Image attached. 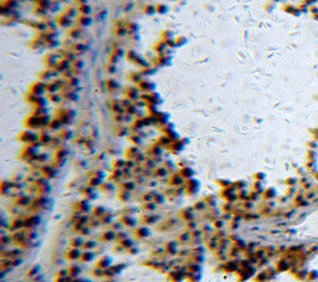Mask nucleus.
Instances as JSON below:
<instances>
[{"mask_svg":"<svg viewBox=\"0 0 318 282\" xmlns=\"http://www.w3.org/2000/svg\"><path fill=\"white\" fill-rule=\"evenodd\" d=\"M206 208H208V204L205 203V200H200V201H196L195 205H194V209L196 211H204Z\"/></svg>","mask_w":318,"mask_h":282,"instance_id":"27","label":"nucleus"},{"mask_svg":"<svg viewBox=\"0 0 318 282\" xmlns=\"http://www.w3.org/2000/svg\"><path fill=\"white\" fill-rule=\"evenodd\" d=\"M159 220V216L153 214V213H147L142 216V221L143 224H147V225H152V224H155L157 221Z\"/></svg>","mask_w":318,"mask_h":282,"instance_id":"9","label":"nucleus"},{"mask_svg":"<svg viewBox=\"0 0 318 282\" xmlns=\"http://www.w3.org/2000/svg\"><path fill=\"white\" fill-rule=\"evenodd\" d=\"M222 271L225 272H237V270L240 269V263H238V260L231 259L229 261H225L221 266Z\"/></svg>","mask_w":318,"mask_h":282,"instance_id":"1","label":"nucleus"},{"mask_svg":"<svg viewBox=\"0 0 318 282\" xmlns=\"http://www.w3.org/2000/svg\"><path fill=\"white\" fill-rule=\"evenodd\" d=\"M124 269H125V265H123V263H119V265H112L111 267H108V269L104 271V276H106L107 278H112V277H115L116 275L121 273L122 270H124Z\"/></svg>","mask_w":318,"mask_h":282,"instance_id":"2","label":"nucleus"},{"mask_svg":"<svg viewBox=\"0 0 318 282\" xmlns=\"http://www.w3.org/2000/svg\"><path fill=\"white\" fill-rule=\"evenodd\" d=\"M93 259H94V254L92 251H90V250H85L80 260L82 262H90V261H93Z\"/></svg>","mask_w":318,"mask_h":282,"instance_id":"16","label":"nucleus"},{"mask_svg":"<svg viewBox=\"0 0 318 282\" xmlns=\"http://www.w3.org/2000/svg\"><path fill=\"white\" fill-rule=\"evenodd\" d=\"M77 210V213H81V214H86L90 211L91 209V205L88 204V200H82L81 203H77V205L75 208Z\"/></svg>","mask_w":318,"mask_h":282,"instance_id":"12","label":"nucleus"},{"mask_svg":"<svg viewBox=\"0 0 318 282\" xmlns=\"http://www.w3.org/2000/svg\"><path fill=\"white\" fill-rule=\"evenodd\" d=\"M116 238H117V232H116L115 230H112V229L106 230V231L101 235V240H102V241H112V240H115Z\"/></svg>","mask_w":318,"mask_h":282,"instance_id":"14","label":"nucleus"},{"mask_svg":"<svg viewBox=\"0 0 318 282\" xmlns=\"http://www.w3.org/2000/svg\"><path fill=\"white\" fill-rule=\"evenodd\" d=\"M83 244H85V241L80 238V236H76V238H72L71 240H70V245H71V247H76V249H81L82 246H83Z\"/></svg>","mask_w":318,"mask_h":282,"instance_id":"17","label":"nucleus"},{"mask_svg":"<svg viewBox=\"0 0 318 282\" xmlns=\"http://www.w3.org/2000/svg\"><path fill=\"white\" fill-rule=\"evenodd\" d=\"M186 229L189 230V231H194V230H196L198 229V224L193 220V221H189V223H186Z\"/></svg>","mask_w":318,"mask_h":282,"instance_id":"37","label":"nucleus"},{"mask_svg":"<svg viewBox=\"0 0 318 282\" xmlns=\"http://www.w3.org/2000/svg\"><path fill=\"white\" fill-rule=\"evenodd\" d=\"M213 226H214L215 229H217V230H221L222 227L225 226V221L222 220V219H216V220L213 221Z\"/></svg>","mask_w":318,"mask_h":282,"instance_id":"33","label":"nucleus"},{"mask_svg":"<svg viewBox=\"0 0 318 282\" xmlns=\"http://www.w3.org/2000/svg\"><path fill=\"white\" fill-rule=\"evenodd\" d=\"M134 188H136V184H134L133 182H125V183L122 184V189H123V190H127V192L134 190Z\"/></svg>","mask_w":318,"mask_h":282,"instance_id":"30","label":"nucleus"},{"mask_svg":"<svg viewBox=\"0 0 318 282\" xmlns=\"http://www.w3.org/2000/svg\"><path fill=\"white\" fill-rule=\"evenodd\" d=\"M142 209L144 210L146 213H153L157 209V204L154 201H148V203H143Z\"/></svg>","mask_w":318,"mask_h":282,"instance_id":"18","label":"nucleus"},{"mask_svg":"<svg viewBox=\"0 0 318 282\" xmlns=\"http://www.w3.org/2000/svg\"><path fill=\"white\" fill-rule=\"evenodd\" d=\"M153 201L157 205H159V204H163V203L165 201V196H164L163 194L154 193V195H153Z\"/></svg>","mask_w":318,"mask_h":282,"instance_id":"25","label":"nucleus"},{"mask_svg":"<svg viewBox=\"0 0 318 282\" xmlns=\"http://www.w3.org/2000/svg\"><path fill=\"white\" fill-rule=\"evenodd\" d=\"M112 219H113V216L112 215H109L108 213H106L102 217H101V223H102V225H107V224H111L112 223Z\"/></svg>","mask_w":318,"mask_h":282,"instance_id":"31","label":"nucleus"},{"mask_svg":"<svg viewBox=\"0 0 318 282\" xmlns=\"http://www.w3.org/2000/svg\"><path fill=\"white\" fill-rule=\"evenodd\" d=\"M184 183V178L180 175V174H177V175H173L170 178V184L174 185V186H179Z\"/></svg>","mask_w":318,"mask_h":282,"instance_id":"21","label":"nucleus"},{"mask_svg":"<svg viewBox=\"0 0 318 282\" xmlns=\"http://www.w3.org/2000/svg\"><path fill=\"white\" fill-rule=\"evenodd\" d=\"M199 188H200V185H199V183L196 180H189L185 184V192L188 194H190V195H194L199 190Z\"/></svg>","mask_w":318,"mask_h":282,"instance_id":"7","label":"nucleus"},{"mask_svg":"<svg viewBox=\"0 0 318 282\" xmlns=\"http://www.w3.org/2000/svg\"><path fill=\"white\" fill-rule=\"evenodd\" d=\"M190 260H192L194 263H201L204 262L205 257H204V254H194V252H190Z\"/></svg>","mask_w":318,"mask_h":282,"instance_id":"20","label":"nucleus"},{"mask_svg":"<svg viewBox=\"0 0 318 282\" xmlns=\"http://www.w3.org/2000/svg\"><path fill=\"white\" fill-rule=\"evenodd\" d=\"M106 213L107 211H106L104 206H96V208H93V210H92V216H96V217L101 219Z\"/></svg>","mask_w":318,"mask_h":282,"instance_id":"19","label":"nucleus"},{"mask_svg":"<svg viewBox=\"0 0 318 282\" xmlns=\"http://www.w3.org/2000/svg\"><path fill=\"white\" fill-rule=\"evenodd\" d=\"M237 196H238V199L242 200V201H247V200L250 199V194H247V193L244 192V190H240V192H238Z\"/></svg>","mask_w":318,"mask_h":282,"instance_id":"36","label":"nucleus"},{"mask_svg":"<svg viewBox=\"0 0 318 282\" xmlns=\"http://www.w3.org/2000/svg\"><path fill=\"white\" fill-rule=\"evenodd\" d=\"M121 223L123 224V226L125 227H133L137 224V220L132 216V215H122L121 217Z\"/></svg>","mask_w":318,"mask_h":282,"instance_id":"11","label":"nucleus"},{"mask_svg":"<svg viewBox=\"0 0 318 282\" xmlns=\"http://www.w3.org/2000/svg\"><path fill=\"white\" fill-rule=\"evenodd\" d=\"M30 199L27 198V196H19L16 200H15V205H18V206H26V205H29L30 204Z\"/></svg>","mask_w":318,"mask_h":282,"instance_id":"23","label":"nucleus"},{"mask_svg":"<svg viewBox=\"0 0 318 282\" xmlns=\"http://www.w3.org/2000/svg\"><path fill=\"white\" fill-rule=\"evenodd\" d=\"M90 232H91V227H90L88 225H87V226H85V227H83V229H82L81 231H80V234H82V235H85V236H86V235H88Z\"/></svg>","mask_w":318,"mask_h":282,"instance_id":"42","label":"nucleus"},{"mask_svg":"<svg viewBox=\"0 0 318 282\" xmlns=\"http://www.w3.org/2000/svg\"><path fill=\"white\" fill-rule=\"evenodd\" d=\"M73 282H86V281H83V280H76V278H75Z\"/></svg>","mask_w":318,"mask_h":282,"instance_id":"44","label":"nucleus"},{"mask_svg":"<svg viewBox=\"0 0 318 282\" xmlns=\"http://www.w3.org/2000/svg\"><path fill=\"white\" fill-rule=\"evenodd\" d=\"M204 200H205L206 204H208L209 209H210V208H216V196H214V195H208Z\"/></svg>","mask_w":318,"mask_h":282,"instance_id":"24","label":"nucleus"},{"mask_svg":"<svg viewBox=\"0 0 318 282\" xmlns=\"http://www.w3.org/2000/svg\"><path fill=\"white\" fill-rule=\"evenodd\" d=\"M134 236L138 239V240H144L150 236V231L147 226H139L138 229H136L134 231Z\"/></svg>","mask_w":318,"mask_h":282,"instance_id":"5","label":"nucleus"},{"mask_svg":"<svg viewBox=\"0 0 318 282\" xmlns=\"http://www.w3.org/2000/svg\"><path fill=\"white\" fill-rule=\"evenodd\" d=\"M102 282H115L113 280H111V278H108V280H106V281H102Z\"/></svg>","mask_w":318,"mask_h":282,"instance_id":"45","label":"nucleus"},{"mask_svg":"<svg viewBox=\"0 0 318 282\" xmlns=\"http://www.w3.org/2000/svg\"><path fill=\"white\" fill-rule=\"evenodd\" d=\"M267 278H268V276H267V273H266V272H260V275H257V276H256V281H257V282L265 281V280H267Z\"/></svg>","mask_w":318,"mask_h":282,"instance_id":"38","label":"nucleus"},{"mask_svg":"<svg viewBox=\"0 0 318 282\" xmlns=\"http://www.w3.org/2000/svg\"><path fill=\"white\" fill-rule=\"evenodd\" d=\"M104 271H106V270H103V269H101V267H97V266H96V269L93 270L92 275H93L94 277H102V276H104Z\"/></svg>","mask_w":318,"mask_h":282,"instance_id":"35","label":"nucleus"},{"mask_svg":"<svg viewBox=\"0 0 318 282\" xmlns=\"http://www.w3.org/2000/svg\"><path fill=\"white\" fill-rule=\"evenodd\" d=\"M119 245H121V246H122L124 250H128V249H131L132 246H134L136 244H134V241H133V240H131V239H128V238H127L125 240L121 241V242H119Z\"/></svg>","mask_w":318,"mask_h":282,"instance_id":"26","label":"nucleus"},{"mask_svg":"<svg viewBox=\"0 0 318 282\" xmlns=\"http://www.w3.org/2000/svg\"><path fill=\"white\" fill-rule=\"evenodd\" d=\"M252 206H253V205H252V201H249V200H247V201H244L242 209H244V210H251Z\"/></svg>","mask_w":318,"mask_h":282,"instance_id":"40","label":"nucleus"},{"mask_svg":"<svg viewBox=\"0 0 318 282\" xmlns=\"http://www.w3.org/2000/svg\"><path fill=\"white\" fill-rule=\"evenodd\" d=\"M193 174H194V171L190 169V168H183V169L180 170V175H182L184 179H188V178H190V177H193Z\"/></svg>","mask_w":318,"mask_h":282,"instance_id":"28","label":"nucleus"},{"mask_svg":"<svg viewBox=\"0 0 318 282\" xmlns=\"http://www.w3.org/2000/svg\"><path fill=\"white\" fill-rule=\"evenodd\" d=\"M24 220H25V229H34L40 225L41 217L39 215H30V216L25 217Z\"/></svg>","mask_w":318,"mask_h":282,"instance_id":"3","label":"nucleus"},{"mask_svg":"<svg viewBox=\"0 0 318 282\" xmlns=\"http://www.w3.org/2000/svg\"><path fill=\"white\" fill-rule=\"evenodd\" d=\"M97 246V244H96V241H93V240H88V241H85V244H83V246H82V249H85V250H90V251H92V250Z\"/></svg>","mask_w":318,"mask_h":282,"instance_id":"29","label":"nucleus"},{"mask_svg":"<svg viewBox=\"0 0 318 282\" xmlns=\"http://www.w3.org/2000/svg\"><path fill=\"white\" fill-rule=\"evenodd\" d=\"M164 250H165V254L169 255V256H174V255H177L179 252L178 251V244L175 241L167 242L165 246H164Z\"/></svg>","mask_w":318,"mask_h":282,"instance_id":"8","label":"nucleus"},{"mask_svg":"<svg viewBox=\"0 0 318 282\" xmlns=\"http://www.w3.org/2000/svg\"><path fill=\"white\" fill-rule=\"evenodd\" d=\"M127 238H128V236L125 235V232H122V231H118V232H117V238H116V239H117L119 242L123 241V240H125Z\"/></svg>","mask_w":318,"mask_h":282,"instance_id":"39","label":"nucleus"},{"mask_svg":"<svg viewBox=\"0 0 318 282\" xmlns=\"http://www.w3.org/2000/svg\"><path fill=\"white\" fill-rule=\"evenodd\" d=\"M81 255H82V251L80 249H76V247H71L67 254H66V257L71 261H76V260H80L81 259Z\"/></svg>","mask_w":318,"mask_h":282,"instance_id":"10","label":"nucleus"},{"mask_svg":"<svg viewBox=\"0 0 318 282\" xmlns=\"http://www.w3.org/2000/svg\"><path fill=\"white\" fill-rule=\"evenodd\" d=\"M189 240H192V234H190V231L189 232H182L178 236V241L180 244H188Z\"/></svg>","mask_w":318,"mask_h":282,"instance_id":"22","label":"nucleus"},{"mask_svg":"<svg viewBox=\"0 0 318 282\" xmlns=\"http://www.w3.org/2000/svg\"><path fill=\"white\" fill-rule=\"evenodd\" d=\"M24 227H25V220H24V219H20V217L14 219V220L11 221V224L9 225V230H11L14 232L19 231V230H21Z\"/></svg>","mask_w":318,"mask_h":282,"instance_id":"6","label":"nucleus"},{"mask_svg":"<svg viewBox=\"0 0 318 282\" xmlns=\"http://www.w3.org/2000/svg\"><path fill=\"white\" fill-rule=\"evenodd\" d=\"M111 262H112V260H111V257L109 256H101V259L98 260V262H97V267H101V269H103V270H107L108 267H111Z\"/></svg>","mask_w":318,"mask_h":282,"instance_id":"13","label":"nucleus"},{"mask_svg":"<svg viewBox=\"0 0 318 282\" xmlns=\"http://www.w3.org/2000/svg\"><path fill=\"white\" fill-rule=\"evenodd\" d=\"M113 224H115V225H112V227H111V229L115 230L116 232H118V231L121 230V227H122L123 224H122V223H113Z\"/></svg>","mask_w":318,"mask_h":282,"instance_id":"41","label":"nucleus"},{"mask_svg":"<svg viewBox=\"0 0 318 282\" xmlns=\"http://www.w3.org/2000/svg\"><path fill=\"white\" fill-rule=\"evenodd\" d=\"M67 273H69V276H70V277L75 278V277H77L80 273H81V267H80L78 265L73 263V265H71L70 267H69V270H67Z\"/></svg>","mask_w":318,"mask_h":282,"instance_id":"15","label":"nucleus"},{"mask_svg":"<svg viewBox=\"0 0 318 282\" xmlns=\"http://www.w3.org/2000/svg\"><path fill=\"white\" fill-rule=\"evenodd\" d=\"M288 269V263L286 262V260H281L280 262H277V270L278 271H283Z\"/></svg>","mask_w":318,"mask_h":282,"instance_id":"34","label":"nucleus"},{"mask_svg":"<svg viewBox=\"0 0 318 282\" xmlns=\"http://www.w3.org/2000/svg\"><path fill=\"white\" fill-rule=\"evenodd\" d=\"M194 208H184L182 211H180V217L185 223H189V221H193L195 219V214H194Z\"/></svg>","mask_w":318,"mask_h":282,"instance_id":"4","label":"nucleus"},{"mask_svg":"<svg viewBox=\"0 0 318 282\" xmlns=\"http://www.w3.org/2000/svg\"><path fill=\"white\" fill-rule=\"evenodd\" d=\"M129 198H131V192H127V190H124L122 194L118 195V199H119L122 203H127V201L129 200Z\"/></svg>","mask_w":318,"mask_h":282,"instance_id":"32","label":"nucleus"},{"mask_svg":"<svg viewBox=\"0 0 318 282\" xmlns=\"http://www.w3.org/2000/svg\"><path fill=\"white\" fill-rule=\"evenodd\" d=\"M127 251H128L131 255H136V254H137V251H138V247L134 245V246H132L131 249H128V250H127Z\"/></svg>","mask_w":318,"mask_h":282,"instance_id":"43","label":"nucleus"}]
</instances>
